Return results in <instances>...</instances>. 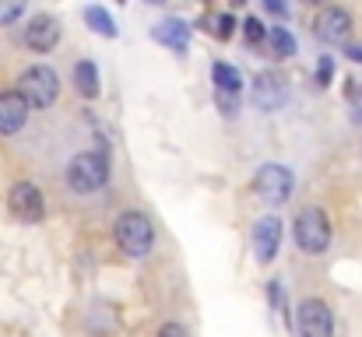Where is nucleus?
<instances>
[{
  "label": "nucleus",
  "instance_id": "1",
  "mask_svg": "<svg viewBox=\"0 0 362 337\" xmlns=\"http://www.w3.org/2000/svg\"><path fill=\"white\" fill-rule=\"evenodd\" d=\"M110 172H113V162H110V151L106 148H88V151H78L67 169H64V179L74 194H99L106 183H110Z\"/></svg>",
  "mask_w": 362,
  "mask_h": 337
},
{
  "label": "nucleus",
  "instance_id": "2",
  "mask_svg": "<svg viewBox=\"0 0 362 337\" xmlns=\"http://www.w3.org/2000/svg\"><path fill=\"white\" fill-rule=\"evenodd\" d=\"M331 235H334L331 218H327V211L317 208V204L303 208V211L292 218V239H296V246H299L306 256H324V253L331 249Z\"/></svg>",
  "mask_w": 362,
  "mask_h": 337
},
{
  "label": "nucleus",
  "instance_id": "3",
  "mask_svg": "<svg viewBox=\"0 0 362 337\" xmlns=\"http://www.w3.org/2000/svg\"><path fill=\"white\" fill-rule=\"evenodd\" d=\"M113 239H117V246L130 260H144L151 253V246H155V225H151V218L144 211L127 208L113 222Z\"/></svg>",
  "mask_w": 362,
  "mask_h": 337
},
{
  "label": "nucleus",
  "instance_id": "4",
  "mask_svg": "<svg viewBox=\"0 0 362 337\" xmlns=\"http://www.w3.org/2000/svg\"><path fill=\"white\" fill-rule=\"evenodd\" d=\"M18 92L25 95V102L32 110H49L60 99V78L53 67L46 64H32L18 74Z\"/></svg>",
  "mask_w": 362,
  "mask_h": 337
},
{
  "label": "nucleus",
  "instance_id": "5",
  "mask_svg": "<svg viewBox=\"0 0 362 337\" xmlns=\"http://www.w3.org/2000/svg\"><path fill=\"white\" fill-rule=\"evenodd\" d=\"M296 190V172L281 162H264L253 172V194L267 204H285Z\"/></svg>",
  "mask_w": 362,
  "mask_h": 337
},
{
  "label": "nucleus",
  "instance_id": "6",
  "mask_svg": "<svg viewBox=\"0 0 362 337\" xmlns=\"http://www.w3.org/2000/svg\"><path fill=\"white\" fill-rule=\"evenodd\" d=\"M7 211L25 225H39L46 218V197L32 179H18L7 190Z\"/></svg>",
  "mask_w": 362,
  "mask_h": 337
},
{
  "label": "nucleus",
  "instance_id": "7",
  "mask_svg": "<svg viewBox=\"0 0 362 337\" xmlns=\"http://www.w3.org/2000/svg\"><path fill=\"white\" fill-rule=\"evenodd\" d=\"M352 28H356L352 11L341 7V4H327V7H320L317 18H313V35H317L320 42H327V46H341V42H349Z\"/></svg>",
  "mask_w": 362,
  "mask_h": 337
},
{
  "label": "nucleus",
  "instance_id": "8",
  "mask_svg": "<svg viewBox=\"0 0 362 337\" xmlns=\"http://www.w3.org/2000/svg\"><path fill=\"white\" fill-rule=\"evenodd\" d=\"M250 92H253V106L260 112H278L288 102V78H285L281 71H274V67L257 71Z\"/></svg>",
  "mask_w": 362,
  "mask_h": 337
},
{
  "label": "nucleus",
  "instance_id": "9",
  "mask_svg": "<svg viewBox=\"0 0 362 337\" xmlns=\"http://www.w3.org/2000/svg\"><path fill=\"white\" fill-rule=\"evenodd\" d=\"M296 334L299 337H334V313L324 299H303L296 306Z\"/></svg>",
  "mask_w": 362,
  "mask_h": 337
},
{
  "label": "nucleus",
  "instance_id": "10",
  "mask_svg": "<svg viewBox=\"0 0 362 337\" xmlns=\"http://www.w3.org/2000/svg\"><path fill=\"white\" fill-rule=\"evenodd\" d=\"M60 35H64V25L60 18H53L49 11H35L28 21H25V46L32 53H53L60 46Z\"/></svg>",
  "mask_w": 362,
  "mask_h": 337
},
{
  "label": "nucleus",
  "instance_id": "11",
  "mask_svg": "<svg viewBox=\"0 0 362 337\" xmlns=\"http://www.w3.org/2000/svg\"><path fill=\"white\" fill-rule=\"evenodd\" d=\"M281 235H285V228H281V218H274V215H264L253 222V260L260 267L274 264V256L281 249Z\"/></svg>",
  "mask_w": 362,
  "mask_h": 337
},
{
  "label": "nucleus",
  "instance_id": "12",
  "mask_svg": "<svg viewBox=\"0 0 362 337\" xmlns=\"http://www.w3.org/2000/svg\"><path fill=\"white\" fill-rule=\"evenodd\" d=\"M32 106L25 102V95L18 88H0V137H14L18 130H25Z\"/></svg>",
  "mask_w": 362,
  "mask_h": 337
},
{
  "label": "nucleus",
  "instance_id": "13",
  "mask_svg": "<svg viewBox=\"0 0 362 337\" xmlns=\"http://www.w3.org/2000/svg\"><path fill=\"white\" fill-rule=\"evenodd\" d=\"M197 28H201L204 35H211L215 42H229V39L236 35L240 21H236L233 11H204V14L197 18Z\"/></svg>",
  "mask_w": 362,
  "mask_h": 337
},
{
  "label": "nucleus",
  "instance_id": "14",
  "mask_svg": "<svg viewBox=\"0 0 362 337\" xmlns=\"http://www.w3.org/2000/svg\"><path fill=\"white\" fill-rule=\"evenodd\" d=\"M155 42H162L165 49H173V53H187V42H190V25L183 21V18H169V21H162V25H155Z\"/></svg>",
  "mask_w": 362,
  "mask_h": 337
},
{
  "label": "nucleus",
  "instance_id": "15",
  "mask_svg": "<svg viewBox=\"0 0 362 337\" xmlns=\"http://www.w3.org/2000/svg\"><path fill=\"white\" fill-rule=\"evenodd\" d=\"M71 81H74L78 95H81V99H88V102H95V99L103 95V78H99V67H95V60H78V64H74V74H71Z\"/></svg>",
  "mask_w": 362,
  "mask_h": 337
},
{
  "label": "nucleus",
  "instance_id": "16",
  "mask_svg": "<svg viewBox=\"0 0 362 337\" xmlns=\"http://www.w3.org/2000/svg\"><path fill=\"white\" fill-rule=\"evenodd\" d=\"M211 85H215V92H222V95H240L243 92L240 67L229 64V60H215V64H211Z\"/></svg>",
  "mask_w": 362,
  "mask_h": 337
},
{
  "label": "nucleus",
  "instance_id": "17",
  "mask_svg": "<svg viewBox=\"0 0 362 337\" xmlns=\"http://www.w3.org/2000/svg\"><path fill=\"white\" fill-rule=\"evenodd\" d=\"M267 49H271V60H292L296 49H299V42H296V35H292L285 25H271V32H267Z\"/></svg>",
  "mask_w": 362,
  "mask_h": 337
},
{
  "label": "nucleus",
  "instance_id": "18",
  "mask_svg": "<svg viewBox=\"0 0 362 337\" xmlns=\"http://www.w3.org/2000/svg\"><path fill=\"white\" fill-rule=\"evenodd\" d=\"M85 25H88L95 35H103V39H117V35H120V28H117V18H113L106 7H99V4L85 7Z\"/></svg>",
  "mask_w": 362,
  "mask_h": 337
},
{
  "label": "nucleus",
  "instance_id": "19",
  "mask_svg": "<svg viewBox=\"0 0 362 337\" xmlns=\"http://www.w3.org/2000/svg\"><path fill=\"white\" fill-rule=\"evenodd\" d=\"M240 28H243V35H246L250 46H264V42H267V32H271V25H264L257 14H246L240 21Z\"/></svg>",
  "mask_w": 362,
  "mask_h": 337
},
{
  "label": "nucleus",
  "instance_id": "20",
  "mask_svg": "<svg viewBox=\"0 0 362 337\" xmlns=\"http://www.w3.org/2000/svg\"><path fill=\"white\" fill-rule=\"evenodd\" d=\"M18 18H25V4L21 0H0V28L14 25Z\"/></svg>",
  "mask_w": 362,
  "mask_h": 337
},
{
  "label": "nucleus",
  "instance_id": "21",
  "mask_svg": "<svg viewBox=\"0 0 362 337\" xmlns=\"http://www.w3.org/2000/svg\"><path fill=\"white\" fill-rule=\"evenodd\" d=\"M331 78H334V57H320V60H317L313 85H317V88H327V85H331Z\"/></svg>",
  "mask_w": 362,
  "mask_h": 337
},
{
  "label": "nucleus",
  "instance_id": "22",
  "mask_svg": "<svg viewBox=\"0 0 362 337\" xmlns=\"http://www.w3.org/2000/svg\"><path fill=\"white\" fill-rule=\"evenodd\" d=\"M345 95H349L352 116L362 123V81H345Z\"/></svg>",
  "mask_w": 362,
  "mask_h": 337
},
{
  "label": "nucleus",
  "instance_id": "23",
  "mask_svg": "<svg viewBox=\"0 0 362 337\" xmlns=\"http://www.w3.org/2000/svg\"><path fill=\"white\" fill-rule=\"evenodd\" d=\"M215 106L226 112V116H240V95H222V92H215Z\"/></svg>",
  "mask_w": 362,
  "mask_h": 337
},
{
  "label": "nucleus",
  "instance_id": "24",
  "mask_svg": "<svg viewBox=\"0 0 362 337\" xmlns=\"http://www.w3.org/2000/svg\"><path fill=\"white\" fill-rule=\"evenodd\" d=\"M267 302H271V309L285 313V295H281V281H278V278L267 285Z\"/></svg>",
  "mask_w": 362,
  "mask_h": 337
},
{
  "label": "nucleus",
  "instance_id": "25",
  "mask_svg": "<svg viewBox=\"0 0 362 337\" xmlns=\"http://www.w3.org/2000/svg\"><path fill=\"white\" fill-rule=\"evenodd\" d=\"M155 337H190V331H187L180 320H165V324L158 327V334Z\"/></svg>",
  "mask_w": 362,
  "mask_h": 337
},
{
  "label": "nucleus",
  "instance_id": "26",
  "mask_svg": "<svg viewBox=\"0 0 362 337\" xmlns=\"http://www.w3.org/2000/svg\"><path fill=\"white\" fill-rule=\"evenodd\" d=\"M264 11L274 18H288V4H281V0H264Z\"/></svg>",
  "mask_w": 362,
  "mask_h": 337
},
{
  "label": "nucleus",
  "instance_id": "27",
  "mask_svg": "<svg viewBox=\"0 0 362 337\" xmlns=\"http://www.w3.org/2000/svg\"><path fill=\"white\" fill-rule=\"evenodd\" d=\"M345 57H349V60H356V64H362V46H356V42H352V46H345Z\"/></svg>",
  "mask_w": 362,
  "mask_h": 337
}]
</instances>
